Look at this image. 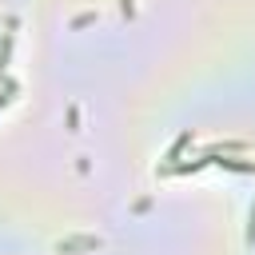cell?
I'll return each mask as SVG.
<instances>
[{
	"label": "cell",
	"mask_w": 255,
	"mask_h": 255,
	"mask_svg": "<svg viewBox=\"0 0 255 255\" xmlns=\"http://www.w3.org/2000/svg\"><path fill=\"white\" fill-rule=\"evenodd\" d=\"M100 247V235H72V239H60L56 251L60 255H76V251H96Z\"/></svg>",
	"instance_id": "cell-1"
},
{
	"label": "cell",
	"mask_w": 255,
	"mask_h": 255,
	"mask_svg": "<svg viewBox=\"0 0 255 255\" xmlns=\"http://www.w3.org/2000/svg\"><path fill=\"white\" fill-rule=\"evenodd\" d=\"M187 143H191V131H183V135H179V139L171 143V151H167V159H179V151H183Z\"/></svg>",
	"instance_id": "cell-2"
},
{
	"label": "cell",
	"mask_w": 255,
	"mask_h": 255,
	"mask_svg": "<svg viewBox=\"0 0 255 255\" xmlns=\"http://www.w3.org/2000/svg\"><path fill=\"white\" fill-rule=\"evenodd\" d=\"M92 20H96V12H80V16L72 20V28H84V24H92Z\"/></svg>",
	"instance_id": "cell-3"
},
{
	"label": "cell",
	"mask_w": 255,
	"mask_h": 255,
	"mask_svg": "<svg viewBox=\"0 0 255 255\" xmlns=\"http://www.w3.org/2000/svg\"><path fill=\"white\" fill-rule=\"evenodd\" d=\"M12 92H16V80H4V96H0V108L12 100Z\"/></svg>",
	"instance_id": "cell-4"
},
{
	"label": "cell",
	"mask_w": 255,
	"mask_h": 255,
	"mask_svg": "<svg viewBox=\"0 0 255 255\" xmlns=\"http://www.w3.org/2000/svg\"><path fill=\"white\" fill-rule=\"evenodd\" d=\"M120 12L131 20V16H135V0H120Z\"/></svg>",
	"instance_id": "cell-5"
},
{
	"label": "cell",
	"mask_w": 255,
	"mask_h": 255,
	"mask_svg": "<svg viewBox=\"0 0 255 255\" xmlns=\"http://www.w3.org/2000/svg\"><path fill=\"white\" fill-rule=\"evenodd\" d=\"M68 128H72V131L80 128V112H76V108H68Z\"/></svg>",
	"instance_id": "cell-6"
},
{
	"label": "cell",
	"mask_w": 255,
	"mask_h": 255,
	"mask_svg": "<svg viewBox=\"0 0 255 255\" xmlns=\"http://www.w3.org/2000/svg\"><path fill=\"white\" fill-rule=\"evenodd\" d=\"M247 243H255V207H251V219H247Z\"/></svg>",
	"instance_id": "cell-7"
}]
</instances>
